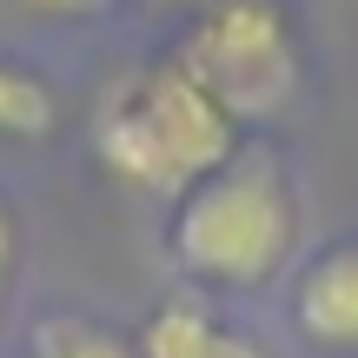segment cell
<instances>
[{
	"label": "cell",
	"mask_w": 358,
	"mask_h": 358,
	"mask_svg": "<svg viewBox=\"0 0 358 358\" xmlns=\"http://www.w3.org/2000/svg\"><path fill=\"white\" fill-rule=\"evenodd\" d=\"M292 239H299V206L285 186V166L259 146L219 159L206 179L179 192L173 259L199 285H226V292L266 285L292 259Z\"/></svg>",
	"instance_id": "obj_1"
},
{
	"label": "cell",
	"mask_w": 358,
	"mask_h": 358,
	"mask_svg": "<svg viewBox=\"0 0 358 358\" xmlns=\"http://www.w3.org/2000/svg\"><path fill=\"white\" fill-rule=\"evenodd\" d=\"M100 159L120 186L179 199L192 179H206L219 159L239 153V127L232 113L186 73L179 60L133 73L113 100L100 106Z\"/></svg>",
	"instance_id": "obj_2"
},
{
	"label": "cell",
	"mask_w": 358,
	"mask_h": 358,
	"mask_svg": "<svg viewBox=\"0 0 358 358\" xmlns=\"http://www.w3.org/2000/svg\"><path fill=\"white\" fill-rule=\"evenodd\" d=\"M173 60L232 113V127L285 113L299 93V47L279 0H213Z\"/></svg>",
	"instance_id": "obj_3"
},
{
	"label": "cell",
	"mask_w": 358,
	"mask_h": 358,
	"mask_svg": "<svg viewBox=\"0 0 358 358\" xmlns=\"http://www.w3.org/2000/svg\"><path fill=\"white\" fill-rule=\"evenodd\" d=\"M292 319L312 345L325 352H358V239L325 245L306 272H299Z\"/></svg>",
	"instance_id": "obj_4"
},
{
	"label": "cell",
	"mask_w": 358,
	"mask_h": 358,
	"mask_svg": "<svg viewBox=\"0 0 358 358\" xmlns=\"http://www.w3.org/2000/svg\"><path fill=\"white\" fill-rule=\"evenodd\" d=\"M140 358H266V345L232 332V325H219L213 312L192 306V299H173V306H159L153 319H146Z\"/></svg>",
	"instance_id": "obj_5"
},
{
	"label": "cell",
	"mask_w": 358,
	"mask_h": 358,
	"mask_svg": "<svg viewBox=\"0 0 358 358\" xmlns=\"http://www.w3.org/2000/svg\"><path fill=\"white\" fill-rule=\"evenodd\" d=\"M53 133V87L27 66L0 60V140L13 146H34Z\"/></svg>",
	"instance_id": "obj_6"
},
{
	"label": "cell",
	"mask_w": 358,
	"mask_h": 358,
	"mask_svg": "<svg viewBox=\"0 0 358 358\" xmlns=\"http://www.w3.org/2000/svg\"><path fill=\"white\" fill-rule=\"evenodd\" d=\"M34 358H140L120 332H106L100 319H80V312H53L34 332Z\"/></svg>",
	"instance_id": "obj_7"
},
{
	"label": "cell",
	"mask_w": 358,
	"mask_h": 358,
	"mask_svg": "<svg viewBox=\"0 0 358 358\" xmlns=\"http://www.w3.org/2000/svg\"><path fill=\"white\" fill-rule=\"evenodd\" d=\"M13 7L40 13V20H60V13H87V7H100V0H13Z\"/></svg>",
	"instance_id": "obj_8"
},
{
	"label": "cell",
	"mask_w": 358,
	"mask_h": 358,
	"mask_svg": "<svg viewBox=\"0 0 358 358\" xmlns=\"http://www.w3.org/2000/svg\"><path fill=\"white\" fill-rule=\"evenodd\" d=\"M7 272H13V219L0 206V312H7Z\"/></svg>",
	"instance_id": "obj_9"
}]
</instances>
